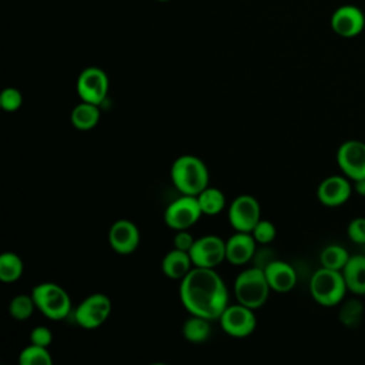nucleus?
I'll return each instance as SVG.
<instances>
[{"mask_svg": "<svg viewBox=\"0 0 365 365\" xmlns=\"http://www.w3.org/2000/svg\"><path fill=\"white\" fill-rule=\"evenodd\" d=\"M255 244L257 241L251 232L235 231V234L225 241V259L232 265L247 264L255 252Z\"/></svg>", "mask_w": 365, "mask_h": 365, "instance_id": "dca6fc26", "label": "nucleus"}, {"mask_svg": "<svg viewBox=\"0 0 365 365\" xmlns=\"http://www.w3.org/2000/svg\"><path fill=\"white\" fill-rule=\"evenodd\" d=\"M194 241L195 238L191 235L188 230H178L175 231V235H174V248L190 252Z\"/></svg>", "mask_w": 365, "mask_h": 365, "instance_id": "2f4dec72", "label": "nucleus"}, {"mask_svg": "<svg viewBox=\"0 0 365 365\" xmlns=\"http://www.w3.org/2000/svg\"><path fill=\"white\" fill-rule=\"evenodd\" d=\"M309 291L318 304L334 307L342 301L348 288L341 271L321 267L311 277Z\"/></svg>", "mask_w": 365, "mask_h": 365, "instance_id": "20e7f679", "label": "nucleus"}, {"mask_svg": "<svg viewBox=\"0 0 365 365\" xmlns=\"http://www.w3.org/2000/svg\"><path fill=\"white\" fill-rule=\"evenodd\" d=\"M36 308L34 299L27 294H19L16 297L11 298V301L9 302V314L11 315V318H14L16 321H26L31 317L33 311Z\"/></svg>", "mask_w": 365, "mask_h": 365, "instance_id": "a878e982", "label": "nucleus"}, {"mask_svg": "<svg viewBox=\"0 0 365 365\" xmlns=\"http://www.w3.org/2000/svg\"><path fill=\"white\" fill-rule=\"evenodd\" d=\"M352 184L342 175H331L318 185V200L327 207H338L349 200L352 194Z\"/></svg>", "mask_w": 365, "mask_h": 365, "instance_id": "2eb2a0df", "label": "nucleus"}, {"mask_svg": "<svg viewBox=\"0 0 365 365\" xmlns=\"http://www.w3.org/2000/svg\"><path fill=\"white\" fill-rule=\"evenodd\" d=\"M346 288L356 294H365V255H352L342 268Z\"/></svg>", "mask_w": 365, "mask_h": 365, "instance_id": "6ab92c4d", "label": "nucleus"}, {"mask_svg": "<svg viewBox=\"0 0 365 365\" xmlns=\"http://www.w3.org/2000/svg\"><path fill=\"white\" fill-rule=\"evenodd\" d=\"M180 299L191 315L218 319L228 305L225 282L214 268L192 267L181 279Z\"/></svg>", "mask_w": 365, "mask_h": 365, "instance_id": "f257e3e1", "label": "nucleus"}, {"mask_svg": "<svg viewBox=\"0 0 365 365\" xmlns=\"http://www.w3.org/2000/svg\"><path fill=\"white\" fill-rule=\"evenodd\" d=\"M251 234L258 244H269L271 241H274V238L277 235V230H275V225L269 220L261 218L252 228Z\"/></svg>", "mask_w": 365, "mask_h": 365, "instance_id": "cd10ccee", "label": "nucleus"}, {"mask_svg": "<svg viewBox=\"0 0 365 365\" xmlns=\"http://www.w3.org/2000/svg\"><path fill=\"white\" fill-rule=\"evenodd\" d=\"M228 220L235 231L251 232L261 220V208L257 198L250 194L235 197L228 208Z\"/></svg>", "mask_w": 365, "mask_h": 365, "instance_id": "9d476101", "label": "nucleus"}, {"mask_svg": "<svg viewBox=\"0 0 365 365\" xmlns=\"http://www.w3.org/2000/svg\"><path fill=\"white\" fill-rule=\"evenodd\" d=\"M23 104V94L16 87H6L0 93V107L4 111H17Z\"/></svg>", "mask_w": 365, "mask_h": 365, "instance_id": "bb28decb", "label": "nucleus"}, {"mask_svg": "<svg viewBox=\"0 0 365 365\" xmlns=\"http://www.w3.org/2000/svg\"><path fill=\"white\" fill-rule=\"evenodd\" d=\"M364 255H365V245H364Z\"/></svg>", "mask_w": 365, "mask_h": 365, "instance_id": "f704fd0d", "label": "nucleus"}, {"mask_svg": "<svg viewBox=\"0 0 365 365\" xmlns=\"http://www.w3.org/2000/svg\"><path fill=\"white\" fill-rule=\"evenodd\" d=\"M348 237L355 244L365 245V217L354 218L348 225Z\"/></svg>", "mask_w": 365, "mask_h": 365, "instance_id": "c85d7f7f", "label": "nucleus"}, {"mask_svg": "<svg viewBox=\"0 0 365 365\" xmlns=\"http://www.w3.org/2000/svg\"><path fill=\"white\" fill-rule=\"evenodd\" d=\"M190 257L194 267L215 268L225 259V241L217 235H204L195 238Z\"/></svg>", "mask_w": 365, "mask_h": 365, "instance_id": "9b49d317", "label": "nucleus"}, {"mask_svg": "<svg viewBox=\"0 0 365 365\" xmlns=\"http://www.w3.org/2000/svg\"><path fill=\"white\" fill-rule=\"evenodd\" d=\"M23 259L16 252L6 251L0 255V281L14 282L23 275Z\"/></svg>", "mask_w": 365, "mask_h": 365, "instance_id": "5701e85b", "label": "nucleus"}, {"mask_svg": "<svg viewBox=\"0 0 365 365\" xmlns=\"http://www.w3.org/2000/svg\"><path fill=\"white\" fill-rule=\"evenodd\" d=\"M211 321L198 315H191L182 324V335L188 342L201 344L210 338L211 334Z\"/></svg>", "mask_w": 365, "mask_h": 365, "instance_id": "412c9836", "label": "nucleus"}, {"mask_svg": "<svg viewBox=\"0 0 365 365\" xmlns=\"http://www.w3.org/2000/svg\"><path fill=\"white\" fill-rule=\"evenodd\" d=\"M108 244L117 254L127 255L140 244V230L130 220H117L108 230Z\"/></svg>", "mask_w": 365, "mask_h": 365, "instance_id": "ddd939ff", "label": "nucleus"}, {"mask_svg": "<svg viewBox=\"0 0 365 365\" xmlns=\"http://www.w3.org/2000/svg\"><path fill=\"white\" fill-rule=\"evenodd\" d=\"M222 331L234 338H244L254 332L257 319L252 308L242 304L227 305L218 318Z\"/></svg>", "mask_w": 365, "mask_h": 365, "instance_id": "6e6552de", "label": "nucleus"}, {"mask_svg": "<svg viewBox=\"0 0 365 365\" xmlns=\"http://www.w3.org/2000/svg\"><path fill=\"white\" fill-rule=\"evenodd\" d=\"M171 181L181 194L198 195L208 187L210 174L205 163L191 154L180 155L170 170Z\"/></svg>", "mask_w": 365, "mask_h": 365, "instance_id": "f03ea898", "label": "nucleus"}, {"mask_svg": "<svg viewBox=\"0 0 365 365\" xmlns=\"http://www.w3.org/2000/svg\"><path fill=\"white\" fill-rule=\"evenodd\" d=\"M348 259H349L348 251L344 247L335 245V244L325 247L319 255L321 267H325L329 269H336V271H342V268L345 267Z\"/></svg>", "mask_w": 365, "mask_h": 365, "instance_id": "b1692460", "label": "nucleus"}, {"mask_svg": "<svg viewBox=\"0 0 365 365\" xmlns=\"http://www.w3.org/2000/svg\"><path fill=\"white\" fill-rule=\"evenodd\" d=\"M29 339H30V344H36V345H41V346L48 348V345L53 341V334L47 327L37 325L30 331Z\"/></svg>", "mask_w": 365, "mask_h": 365, "instance_id": "c756f323", "label": "nucleus"}, {"mask_svg": "<svg viewBox=\"0 0 365 365\" xmlns=\"http://www.w3.org/2000/svg\"><path fill=\"white\" fill-rule=\"evenodd\" d=\"M71 124L80 131H88L100 121L98 104L81 101L71 111Z\"/></svg>", "mask_w": 365, "mask_h": 365, "instance_id": "aec40b11", "label": "nucleus"}, {"mask_svg": "<svg viewBox=\"0 0 365 365\" xmlns=\"http://www.w3.org/2000/svg\"><path fill=\"white\" fill-rule=\"evenodd\" d=\"M31 297L36 308L50 319H63L71 311V299L68 292L56 282L37 284Z\"/></svg>", "mask_w": 365, "mask_h": 365, "instance_id": "39448f33", "label": "nucleus"}, {"mask_svg": "<svg viewBox=\"0 0 365 365\" xmlns=\"http://www.w3.org/2000/svg\"><path fill=\"white\" fill-rule=\"evenodd\" d=\"M108 86V77L103 68L87 67L78 74L76 90L81 101L101 104L107 97Z\"/></svg>", "mask_w": 365, "mask_h": 365, "instance_id": "1a4fd4ad", "label": "nucleus"}, {"mask_svg": "<svg viewBox=\"0 0 365 365\" xmlns=\"http://www.w3.org/2000/svg\"><path fill=\"white\" fill-rule=\"evenodd\" d=\"M19 364L20 365H51L53 358L47 346L30 344L20 351Z\"/></svg>", "mask_w": 365, "mask_h": 365, "instance_id": "393cba45", "label": "nucleus"}, {"mask_svg": "<svg viewBox=\"0 0 365 365\" xmlns=\"http://www.w3.org/2000/svg\"><path fill=\"white\" fill-rule=\"evenodd\" d=\"M111 314V301L106 294L96 292L86 297L74 311L76 322L84 329L103 325Z\"/></svg>", "mask_w": 365, "mask_h": 365, "instance_id": "0eeeda50", "label": "nucleus"}, {"mask_svg": "<svg viewBox=\"0 0 365 365\" xmlns=\"http://www.w3.org/2000/svg\"><path fill=\"white\" fill-rule=\"evenodd\" d=\"M365 27V16L352 4L338 7L331 16V29L341 37H355Z\"/></svg>", "mask_w": 365, "mask_h": 365, "instance_id": "4468645a", "label": "nucleus"}, {"mask_svg": "<svg viewBox=\"0 0 365 365\" xmlns=\"http://www.w3.org/2000/svg\"><path fill=\"white\" fill-rule=\"evenodd\" d=\"M352 182H354V190L359 195L365 197V178H361V180H356V181H352Z\"/></svg>", "mask_w": 365, "mask_h": 365, "instance_id": "473e14b6", "label": "nucleus"}, {"mask_svg": "<svg viewBox=\"0 0 365 365\" xmlns=\"http://www.w3.org/2000/svg\"><path fill=\"white\" fill-rule=\"evenodd\" d=\"M201 215L202 211L198 204L197 195L181 194L178 198L167 205L164 211V222L168 228L174 231L188 230L200 220Z\"/></svg>", "mask_w": 365, "mask_h": 365, "instance_id": "423d86ee", "label": "nucleus"}, {"mask_svg": "<svg viewBox=\"0 0 365 365\" xmlns=\"http://www.w3.org/2000/svg\"><path fill=\"white\" fill-rule=\"evenodd\" d=\"M264 272L271 291L288 292L297 284V272L285 261H281V259L271 261L269 264L265 265Z\"/></svg>", "mask_w": 365, "mask_h": 365, "instance_id": "f3484780", "label": "nucleus"}, {"mask_svg": "<svg viewBox=\"0 0 365 365\" xmlns=\"http://www.w3.org/2000/svg\"><path fill=\"white\" fill-rule=\"evenodd\" d=\"M269 284L264 268L252 267L244 269L234 281V294L240 304L257 309L265 304L269 295Z\"/></svg>", "mask_w": 365, "mask_h": 365, "instance_id": "7ed1b4c3", "label": "nucleus"}, {"mask_svg": "<svg viewBox=\"0 0 365 365\" xmlns=\"http://www.w3.org/2000/svg\"><path fill=\"white\" fill-rule=\"evenodd\" d=\"M198 204L201 207L202 214L205 215H217L225 207V195L221 190L215 187H207L197 195Z\"/></svg>", "mask_w": 365, "mask_h": 365, "instance_id": "4be33fe9", "label": "nucleus"}, {"mask_svg": "<svg viewBox=\"0 0 365 365\" xmlns=\"http://www.w3.org/2000/svg\"><path fill=\"white\" fill-rule=\"evenodd\" d=\"M192 265L194 264L190 252L177 248L168 251L161 261V269L164 275L171 279H182L191 271Z\"/></svg>", "mask_w": 365, "mask_h": 365, "instance_id": "a211bd4d", "label": "nucleus"}, {"mask_svg": "<svg viewBox=\"0 0 365 365\" xmlns=\"http://www.w3.org/2000/svg\"><path fill=\"white\" fill-rule=\"evenodd\" d=\"M157 1H168V0H157Z\"/></svg>", "mask_w": 365, "mask_h": 365, "instance_id": "72a5a7b5", "label": "nucleus"}, {"mask_svg": "<svg viewBox=\"0 0 365 365\" xmlns=\"http://www.w3.org/2000/svg\"><path fill=\"white\" fill-rule=\"evenodd\" d=\"M361 304L358 301H349L341 311V319L348 324L352 325L354 322L358 321V318L361 317Z\"/></svg>", "mask_w": 365, "mask_h": 365, "instance_id": "7c9ffc66", "label": "nucleus"}, {"mask_svg": "<svg viewBox=\"0 0 365 365\" xmlns=\"http://www.w3.org/2000/svg\"><path fill=\"white\" fill-rule=\"evenodd\" d=\"M336 163L351 181L365 178V143L348 140L341 144L336 153Z\"/></svg>", "mask_w": 365, "mask_h": 365, "instance_id": "f8f14e48", "label": "nucleus"}]
</instances>
